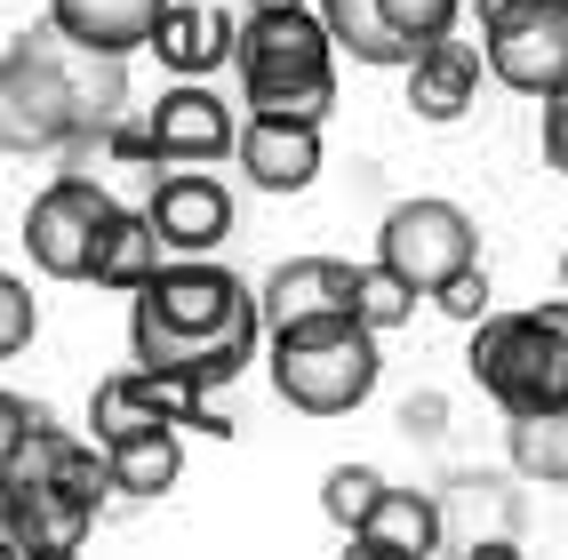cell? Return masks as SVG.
<instances>
[{
    "instance_id": "cell-1",
    "label": "cell",
    "mask_w": 568,
    "mask_h": 560,
    "mask_svg": "<svg viewBox=\"0 0 568 560\" xmlns=\"http://www.w3.org/2000/svg\"><path fill=\"white\" fill-rule=\"evenodd\" d=\"M256 336H273L264 328V288H248L241 273L209 265V256L161 265V281H144L129 313L136 368H169V377H201V385H233Z\"/></svg>"
},
{
    "instance_id": "cell-2",
    "label": "cell",
    "mask_w": 568,
    "mask_h": 560,
    "mask_svg": "<svg viewBox=\"0 0 568 560\" xmlns=\"http://www.w3.org/2000/svg\"><path fill=\"white\" fill-rule=\"evenodd\" d=\"M64 49L72 41L57 24L9 32V49H0V144L9 153H49L121 112V57L81 49V64H64Z\"/></svg>"
},
{
    "instance_id": "cell-3",
    "label": "cell",
    "mask_w": 568,
    "mask_h": 560,
    "mask_svg": "<svg viewBox=\"0 0 568 560\" xmlns=\"http://www.w3.org/2000/svg\"><path fill=\"white\" fill-rule=\"evenodd\" d=\"M241 89L256 112L328 121L336 104V32L321 9H248L241 24Z\"/></svg>"
},
{
    "instance_id": "cell-4",
    "label": "cell",
    "mask_w": 568,
    "mask_h": 560,
    "mask_svg": "<svg viewBox=\"0 0 568 560\" xmlns=\"http://www.w3.org/2000/svg\"><path fill=\"white\" fill-rule=\"evenodd\" d=\"M385 377L376 328L361 313H328V320H296L273 328V393L305 417H353Z\"/></svg>"
},
{
    "instance_id": "cell-5",
    "label": "cell",
    "mask_w": 568,
    "mask_h": 560,
    "mask_svg": "<svg viewBox=\"0 0 568 560\" xmlns=\"http://www.w3.org/2000/svg\"><path fill=\"white\" fill-rule=\"evenodd\" d=\"M473 385L505 408V417H537V408H568V336L545 313H488L473 328Z\"/></svg>"
},
{
    "instance_id": "cell-6",
    "label": "cell",
    "mask_w": 568,
    "mask_h": 560,
    "mask_svg": "<svg viewBox=\"0 0 568 560\" xmlns=\"http://www.w3.org/2000/svg\"><path fill=\"white\" fill-rule=\"evenodd\" d=\"M112 216H121V201H112L97 176L64 169L57 184H41V193H32L17 241L32 248V265H41L49 281H97V256H104Z\"/></svg>"
},
{
    "instance_id": "cell-7",
    "label": "cell",
    "mask_w": 568,
    "mask_h": 560,
    "mask_svg": "<svg viewBox=\"0 0 568 560\" xmlns=\"http://www.w3.org/2000/svg\"><path fill=\"white\" fill-rule=\"evenodd\" d=\"M488 72L520 96L568 89V0H480Z\"/></svg>"
},
{
    "instance_id": "cell-8",
    "label": "cell",
    "mask_w": 568,
    "mask_h": 560,
    "mask_svg": "<svg viewBox=\"0 0 568 560\" xmlns=\"http://www.w3.org/2000/svg\"><path fill=\"white\" fill-rule=\"evenodd\" d=\"M376 256H385L393 273H408L425 296H440L448 281H457L465 265H480V233H473V216L457 201H400L385 208V233H376Z\"/></svg>"
},
{
    "instance_id": "cell-9",
    "label": "cell",
    "mask_w": 568,
    "mask_h": 560,
    "mask_svg": "<svg viewBox=\"0 0 568 560\" xmlns=\"http://www.w3.org/2000/svg\"><path fill=\"white\" fill-rule=\"evenodd\" d=\"M97 529V505L57 480H0V537L9 552H81Z\"/></svg>"
},
{
    "instance_id": "cell-10",
    "label": "cell",
    "mask_w": 568,
    "mask_h": 560,
    "mask_svg": "<svg viewBox=\"0 0 568 560\" xmlns=\"http://www.w3.org/2000/svg\"><path fill=\"white\" fill-rule=\"evenodd\" d=\"M328 313H361V265L288 256V265L264 273V328H296V320H328Z\"/></svg>"
},
{
    "instance_id": "cell-11",
    "label": "cell",
    "mask_w": 568,
    "mask_h": 560,
    "mask_svg": "<svg viewBox=\"0 0 568 560\" xmlns=\"http://www.w3.org/2000/svg\"><path fill=\"white\" fill-rule=\"evenodd\" d=\"M144 208H153L161 241L176 256H209V248H224V233H233V193H224L216 176H201V161L176 169V176H161Z\"/></svg>"
},
{
    "instance_id": "cell-12",
    "label": "cell",
    "mask_w": 568,
    "mask_h": 560,
    "mask_svg": "<svg viewBox=\"0 0 568 560\" xmlns=\"http://www.w3.org/2000/svg\"><path fill=\"white\" fill-rule=\"evenodd\" d=\"M241 169L256 193H305L321 176V121H288V112H256L241 129Z\"/></svg>"
},
{
    "instance_id": "cell-13",
    "label": "cell",
    "mask_w": 568,
    "mask_h": 560,
    "mask_svg": "<svg viewBox=\"0 0 568 560\" xmlns=\"http://www.w3.org/2000/svg\"><path fill=\"white\" fill-rule=\"evenodd\" d=\"M153 144H161V161H224V153H241V121L224 96L184 81L153 104Z\"/></svg>"
},
{
    "instance_id": "cell-14",
    "label": "cell",
    "mask_w": 568,
    "mask_h": 560,
    "mask_svg": "<svg viewBox=\"0 0 568 560\" xmlns=\"http://www.w3.org/2000/svg\"><path fill=\"white\" fill-rule=\"evenodd\" d=\"M161 17H169V0H49V24L72 49H97V57L153 49Z\"/></svg>"
},
{
    "instance_id": "cell-15",
    "label": "cell",
    "mask_w": 568,
    "mask_h": 560,
    "mask_svg": "<svg viewBox=\"0 0 568 560\" xmlns=\"http://www.w3.org/2000/svg\"><path fill=\"white\" fill-rule=\"evenodd\" d=\"M480 57L473 41H457V32H440V41L408 64V104H416V121H465L473 96H480Z\"/></svg>"
},
{
    "instance_id": "cell-16",
    "label": "cell",
    "mask_w": 568,
    "mask_h": 560,
    "mask_svg": "<svg viewBox=\"0 0 568 560\" xmlns=\"http://www.w3.org/2000/svg\"><path fill=\"white\" fill-rule=\"evenodd\" d=\"M440 537H448V512H440V497H425V489H385V497H376V512L353 529V544H361L368 560L440 552Z\"/></svg>"
},
{
    "instance_id": "cell-17",
    "label": "cell",
    "mask_w": 568,
    "mask_h": 560,
    "mask_svg": "<svg viewBox=\"0 0 568 560\" xmlns=\"http://www.w3.org/2000/svg\"><path fill=\"white\" fill-rule=\"evenodd\" d=\"M153 57L169 72H184V81H201V72H216L224 57H241V24L224 9H193V0H169V17L153 32Z\"/></svg>"
},
{
    "instance_id": "cell-18",
    "label": "cell",
    "mask_w": 568,
    "mask_h": 560,
    "mask_svg": "<svg viewBox=\"0 0 568 560\" xmlns=\"http://www.w3.org/2000/svg\"><path fill=\"white\" fill-rule=\"evenodd\" d=\"M321 17L353 64H400V72L416 64V41L393 24V0H321Z\"/></svg>"
},
{
    "instance_id": "cell-19",
    "label": "cell",
    "mask_w": 568,
    "mask_h": 560,
    "mask_svg": "<svg viewBox=\"0 0 568 560\" xmlns=\"http://www.w3.org/2000/svg\"><path fill=\"white\" fill-rule=\"evenodd\" d=\"M161 224L153 208H121L112 216V233H104V256H97V288H144V281H161Z\"/></svg>"
},
{
    "instance_id": "cell-20",
    "label": "cell",
    "mask_w": 568,
    "mask_h": 560,
    "mask_svg": "<svg viewBox=\"0 0 568 560\" xmlns=\"http://www.w3.org/2000/svg\"><path fill=\"white\" fill-rule=\"evenodd\" d=\"M89 425H97L104 448H121V440H136V432L169 425V408H161L153 377H144V368H129V377H104V385L89 393Z\"/></svg>"
},
{
    "instance_id": "cell-21",
    "label": "cell",
    "mask_w": 568,
    "mask_h": 560,
    "mask_svg": "<svg viewBox=\"0 0 568 560\" xmlns=\"http://www.w3.org/2000/svg\"><path fill=\"white\" fill-rule=\"evenodd\" d=\"M513 472L545 480V489H568V408H537V417H513Z\"/></svg>"
},
{
    "instance_id": "cell-22",
    "label": "cell",
    "mask_w": 568,
    "mask_h": 560,
    "mask_svg": "<svg viewBox=\"0 0 568 560\" xmlns=\"http://www.w3.org/2000/svg\"><path fill=\"white\" fill-rule=\"evenodd\" d=\"M176 472H184L176 425H153V432H136V440L112 448V480H121V497H161V489H176Z\"/></svg>"
},
{
    "instance_id": "cell-23",
    "label": "cell",
    "mask_w": 568,
    "mask_h": 560,
    "mask_svg": "<svg viewBox=\"0 0 568 560\" xmlns=\"http://www.w3.org/2000/svg\"><path fill=\"white\" fill-rule=\"evenodd\" d=\"M385 489H393V480H385V472H376V465H336V472L321 480V512H328V520H336V529H345V537H353V529H361V520L376 512V497H385Z\"/></svg>"
},
{
    "instance_id": "cell-24",
    "label": "cell",
    "mask_w": 568,
    "mask_h": 560,
    "mask_svg": "<svg viewBox=\"0 0 568 560\" xmlns=\"http://www.w3.org/2000/svg\"><path fill=\"white\" fill-rule=\"evenodd\" d=\"M416 296H425V288H416L408 273H393L385 256H376V265H361V320H368L376 336L400 328V320H416Z\"/></svg>"
},
{
    "instance_id": "cell-25",
    "label": "cell",
    "mask_w": 568,
    "mask_h": 560,
    "mask_svg": "<svg viewBox=\"0 0 568 560\" xmlns=\"http://www.w3.org/2000/svg\"><path fill=\"white\" fill-rule=\"evenodd\" d=\"M393 24L416 41V57H425L440 32H457V0H393Z\"/></svg>"
},
{
    "instance_id": "cell-26",
    "label": "cell",
    "mask_w": 568,
    "mask_h": 560,
    "mask_svg": "<svg viewBox=\"0 0 568 560\" xmlns=\"http://www.w3.org/2000/svg\"><path fill=\"white\" fill-rule=\"evenodd\" d=\"M433 305H440L448 320H465V328H480V320H488V273H480V265H465L457 281H448V288L433 296Z\"/></svg>"
},
{
    "instance_id": "cell-27",
    "label": "cell",
    "mask_w": 568,
    "mask_h": 560,
    "mask_svg": "<svg viewBox=\"0 0 568 560\" xmlns=\"http://www.w3.org/2000/svg\"><path fill=\"white\" fill-rule=\"evenodd\" d=\"M24 345H32V288L0 281V353H24Z\"/></svg>"
},
{
    "instance_id": "cell-28",
    "label": "cell",
    "mask_w": 568,
    "mask_h": 560,
    "mask_svg": "<svg viewBox=\"0 0 568 560\" xmlns=\"http://www.w3.org/2000/svg\"><path fill=\"white\" fill-rule=\"evenodd\" d=\"M545 169H560V176H568V89H560V96H545Z\"/></svg>"
},
{
    "instance_id": "cell-29",
    "label": "cell",
    "mask_w": 568,
    "mask_h": 560,
    "mask_svg": "<svg viewBox=\"0 0 568 560\" xmlns=\"http://www.w3.org/2000/svg\"><path fill=\"white\" fill-rule=\"evenodd\" d=\"M440 417H448V400H440V393H425V400H408V408H400V425H408V432H425V440L440 432Z\"/></svg>"
},
{
    "instance_id": "cell-30",
    "label": "cell",
    "mask_w": 568,
    "mask_h": 560,
    "mask_svg": "<svg viewBox=\"0 0 568 560\" xmlns=\"http://www.w3.org/2000/svg\"><path fill=\"white\" fill-rule=\"evenodd\" d=\"M537 313H545V320H552V328L568 336V296H552V305H537Z\"/></svg>"
},
{
    "instance_id": "cell-31",
    "label": "cell",
    "mask_w": 568,
    "mask_h": 560,
    "mask_svg": "<svg viewBox=\"0 0 568 560\" xmlns=\"http://www.w3.org/2000/svg\"><path fill=\"white\" fill-rule=\"evenodd\" d=\"M248 9H305V0H248Z\"/></svg>"
},
{
    "instance_id": "cell-32",
    "label": "cell",
    "mask_w": 568,
    "mask_h": 560,
    "mask_svg": "<svg viewBox=\"0 0 568 560\" xmlns=\"http://www.w3.org/2000/svg\"><path fill=\"white\" fill-rule=\"evenodd\" d=\"M560 281H568V248H560Z\"/></svg>"
}]
</instances>
